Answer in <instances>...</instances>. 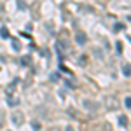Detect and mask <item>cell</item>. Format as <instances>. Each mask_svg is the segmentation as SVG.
Masks as SVG:
<instances>
[{"label":"cell","mask_w":131,"mask_h":131,"mask_svg":"<svg viewBox=\"0 0 131 131\" xmlns=\"http://www.w3.org/2000/svg\"><path fill=\"white\" fill-rule=\"evenodd\" d=\"M119 124H121V126H128V117H126V115H121V117H119Z\"/></svg>","instance_id":"30bf717a"},{"label":"cell","mask_w":131,"mask_h":131,"mask_svg":"<svg viewBox=\"0 0 131 131\" xmlns=\"http://www.w3.org/2000/svg\"><path fill=\"white\" fill-rule=\"evenodd\" d=\"M100 2H107V0H100Z\"/></svg>","instance_id":"44dd1931"},{"label":"cell","mask_w":131,"mask_h":131,"mask_svg":"<svg viewBox=\"0 0 131 131\" xmlns=\"http://www.w3.org/2000/svg\"><path fill=\"white\" fill-rule=\"evenodd\" d=\"M75 42H77L79 46H86V44H88V35H86L82 30L77 31V33H75Z\"/></svg>","instance_id":"3957f363"},{"label":"cell","mask_w":131,"mask_h":131,"mask_svg":"<svg viewBox=\"0 0 131 131\" xmlns=\"http://www.w3.org/2000/svg\"><path fill=\"white\" fill-rule=\"evenodd\" d=\"M31 128H33L35 131H40V122H37V121L31 122Z\"/></svg>","instance_id":"7c38bea8"},{"label":"cell","mask_w":131,"mask_h":131,"mask_svg":"<svg viewBox=\"0 0 131 131\" xmlns=\"http://www.w3.org/2000/svg\"><path fill=\"white\" fill-rule=\"evenodd\" d=\"M84 105H86V107H88L89 110H96V108H98V103H96V101H89V100H86V101H84Z\"/></svg>","instance_id":"277c9868"},{"label":"cell","mask_w":131,"mask_h":131,"mask_svg":"<svg viewBox=\"0 0 131 131\" xmlns=\"http://www.w3.org/2000/svg\"><path fill=\"white\" fill-rule=\"evenodd\" d=\"M58 79H60V75H58V73H52V75H51V81H52V82H56Z\"/></svg>","instance_id":"2e32d148"},{"label":"cell","mask_w":131,"mask_h":131,"mask_svg":"<svg viewBox=\"0 0 131 131\" xmlns=\"http://www.w3.org/2000/svg\"><path fill=\"white\" fill-rule=\"evenodd\" d=\"M9 35H10V33H9V30H7L5 26L0 30V37H2V39H9Z\"/></svg>","instance_id":"52a82bcc"},{"label":"cell","mask_w":131,"mask_h":131,"mask_svg":"<svg viewBox=\"0 0 131 131\" xmlns=\"http://www.w3.org/2000/svg\"><path fill=\"white\" fill-rule=\"evenodd\" d=\"M65 131H75V129H73L72 126H67V128H65Z\"/></svg>","instance_id":"d6986e66"},{"label":"cell","mask_w":131,"mask_h":131,"mask_svg":"<svg viewBox=\"0 0 131 131\" xmlns=\"http://www.w3.org/2000/svg\"><path fill=\"white\" fill-rule=\"evenodd\" d=\"M60 70H61V72H65V73H70V70H68L67 67H63V65H61V67H60Z\"/></svg>","instance_id":"e0dca14e"},{"label":"cell","mask_w":131,"mask_h":131,"mask_svg":"<svg viewBox=\"0 0 131 131\" xmlns=\"http://www.w3.org/2000/svg\"><path fill=\"white\" fill-rule=\"evenodd\" d=\"M124 105H126L128 108H131V96H128V98L124 100Z\"/></svg>","instance_id":"4fadbf2b"},{"label":"cell","mask_w":131,"mask_h":131,"mask_svg":"<svg viewBox=\"0 0 131 131\" xmlns=\"http://www.w3.org/2000/svg\"><path fill=\"white\" fill-rule=\"evenodd\" d=\"M10 119L14 122V126H21V124L25 122V115H23V112H12Z\"/></svg>","instance_id":"7a4b0ae2"},{"label":"cell","mask_w":131,"mask_h":131,"mask_svg":"<svg viewBox=\"0 0 131 131\" xmlns=\"http://www.w3.org/2000/svg\"><path fill=\"white\" fill-rule=\"evenodd\" d=\"M105 105H107L108 110H117L119 108V100L115 96H107L105 98Z\"/></svg>","instance_id":"6da1fadb"},{"label":"cell","mask_w":131,"mask_h":131,"mask_svg":"<svg viewBox=\"0 0 131 131\" xmlns=\"http://www.w3.org/2000/svg\"><path fill=\"white\" fill-rule=\"evenodd\" d=\"M51 131H60V129H58V128H52V129H51Z\"/></svg>","instance_id":"ffe728a7"},{"label":"cell","mask_w":131,"mask_h":131,"mask_svg":"<svg viewBox=\"0 0 131 131\" xmlns=\"http://www.w3.org/2000/svg\"><path fill=\"white\" fill-rule=\"evenodd\" d=\"M30 58H28V56H25V58H23V60H21V63H25V65H30Z\"/></svg>","instance_id":"9a60e30c"},{"label":"cell","mask_w":131,"mask_h":131,"mask_svg":"<svg viewBox=\"0 0 131 131\" xmlns=\"http://www.w3.org/2000/svg\"><path fill=\"white\" fill-rule=\"evenodd\" d=\"M112 30L115 31V33H117V31H122V30H124V25H122V23H115Z\"/></svg>","instance_id":"ba28073f"},{"label":"cell","mask_w":131,"mask_h":131,"mask_svg":"<svg viewBox=\"0 0 131 131\" xmlns=\"http://www.w3.org/2000/svg\"><path fill=\"white\" fill-rule=\"evenodd\" d=\"M115 47H117L119 52H122V44H121V42H117V46H115Z\"/></svg>","instance_id":"ac0fdd59"},{"label":"cell","mask_w":131,"mask_h":131,"mask_svg":"<svg viewBox=\"0 0 131 131\" xmlns=\"http://www.w3.org/2000/svg\"><path fill=\"white\" fill-rule=\"evenodd\" d=\"M16 84H18V79H16V81L12 82V84H10L9 88H7V93H12V91H14V88H16Z\"/></svg>","instance_id":"8fae6325"},{"label":"cell","mask_w":131,"mask_h":131,"mask_svg":"<svg viewBox=\"0 0 131 131\" xmlns=\"http://www.w3.org/2000/svg\"><path fill=\"white\" fill-rule=\"evenodd\" d=\"M4 119H5V114H4V110H0V128L4 124Z\"/></svg>","instance_id":"5bb4252c"},{"label":"cell","mask_w":131,"mask_h":131,"mask_svg":"<svg viewBox=\"0 0 131 131\" xmlns=\"http://www.w3.org/2000/svg\"><path fill=\"white\" fill-rule=\"evenodd\" d=\"M12 49H14V51H19L21 49L19 40H18V39H12Z\"/></svg>","instance_id":"9c48e42d"},{"label":"cell","mask_w":131,"mask_h":131,"mask_svg":"<svg viewBox=\"0 0 131 131\" xmlns=\"http://www.w3.org/2000/svg\"><path fill=\"white\" fill-rule=\"evenodd\" d=\"M7 105H10V107H16V105H19V100H18V98H12V96H9V98H7Z\"/></svg>","instance_id":"8992f818"},{"label":"cell","mask_w":131,"mask_h":131,"mask_svg":"<svg viewBox=\"0 0 131 131\" xmlns=\"http://www.w3.org/2000/svg\"><path fill=\"white\" fill-rule=\"evenodd\" d=\"M122 73H124L126 77H131V65L129 63H126V65L122 67Z\"/></svg>","instance_id":"5b68a950"}]
</instances>
